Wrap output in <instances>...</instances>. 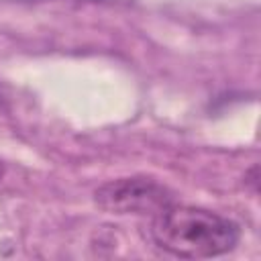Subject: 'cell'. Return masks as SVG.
I'll return each instance as SVG.
<instances>
[{"instance_id":"3","label":"cell","mask_w":261,"mask_h":261,"mask_svg":"<svg viewBox=\"0 0 261 261\" xmlns=\"http://www.w3.org/2000/svg\"><path fill=\"white\" fill-rule=\"evenodd\" d=\"M4 173H6V165H4V161H0V179L4 177Z\"/></svg>"},{"instance_id":"2","label":"cell","mask_w":261,"mask_h":261,"mask_svg":"<svg viewBox=\"0 0 261 261\" xmlns=\"http://www.w3.org/2000/svg\"><path fill=\"white\" fill-rule=\"evenodd\" d=\"M94 200L100 210L116 216L124 214H157L173 204V192L149 175L116 177L102 184Z\"/></svg>"},{"instance_id":"1","label":"cell","mask_w":261,"mask_h":261,"mask_svg":"<svg viewBox=\"0 0 261 261\" xmlns=\"http://www.w3.org/2000/svg\"><path fill=\"white\" fill-rule=\"evenodd\" d=\"M151 239L165 253L181 259H210L230 253L241 241V226L212 210L171 204L151 216Z\"/></svg>"}]
</instances>
